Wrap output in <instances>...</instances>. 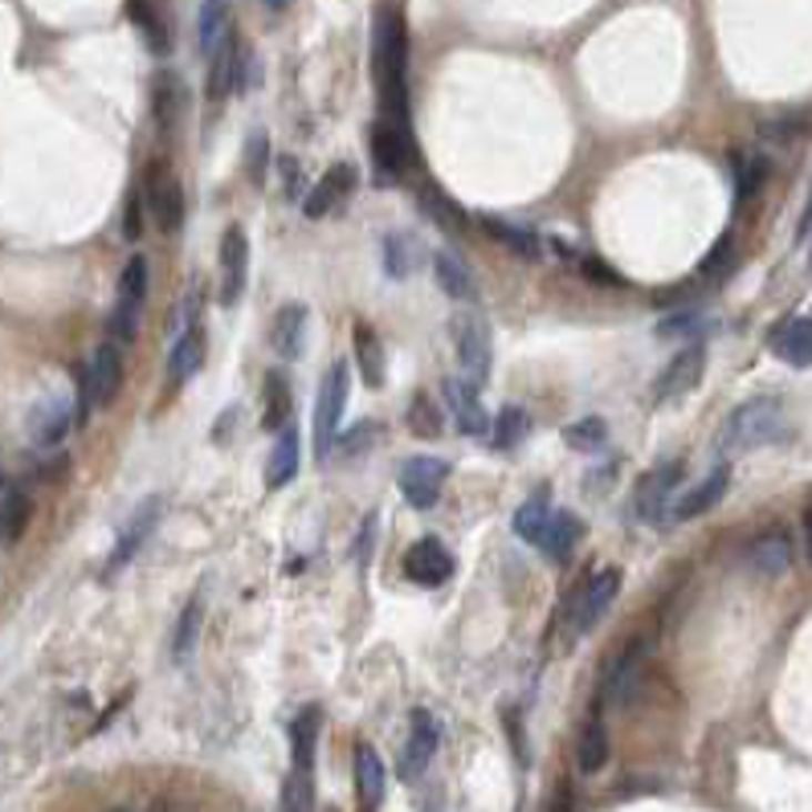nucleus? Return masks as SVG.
<instances>
[{
	"label": "nucleus",
	"instance_id": "nucleus-1",
	"mask_svg": "<svg viewBox=\"0 0 812 812\" xmlns=\"http://www.w3.org/2000/svg\"><path fill=\"white\" fill-rule=\"evenodd\" d=\"M405 65H408L405 21L396 13H384L380 26H376V82H380L384 123H393V128H400V131H408Z\"/></svg>",
	"mask_w": 812,
	"mask_h": 812
},
{
	"label": "nucleus",
	"instance_id": "nucleus-2",
	"mask_svg": "<svg viewBox=\"0 0 812 812\" xmlns=\"http://www.w3.org/2000/svg\"><path fill=\"white\" fill-rule=\"evenodd\" d=\"M784 429V405L775 396H755L748 405H739L723 425V445L727 454H748V449H760V445L775 441Z\"/></svg>",
	"mask_w": 812,
	"mask_h": 812
},
{
	"label": "nucleus",
	"instance_id": "nucleus-3",
	"mask_svg": "<svg viewBox=\"0 0 812 812\" xmlns=\"http://www.w3.org/2000/svg\"><path fill=\"white\" fill-rule=\"evenodd\" d=\"M449 335H454L457 347V364H461V380L483 388L486 376H490V359H495V347H490V323L474 311H457L449 318Z\"/></svg>",
	"mask_w": 812,
	"mask_h": 812
},
{
	"label": "nucleus",
	"instance_id": "nucleus-4",
	"mask_svg": "<svg viewBox=\"0 0 812 812\" xmlns=\"http://www.w3.org/2000/svg\"><path fill=\"white\" fill-rule=\"evenodd\" d=\"M123 384V359H119V343H99L94 356H90V368L82 372V400H78V420L90 417V408H106Z\"/></svg>",
	"mask_w": 812,
	"mask_h": 812
},
{
	"label": "nucleus",
	"instance_id": "nucleus-5",
	"mask_svg": "<svg viewBox=\"0 0 812 812\" xmlns=\"http://www.w3.org/2000/svg\"><path fill=\"white\" fill-rule=\"evenodd\" d=\"M143 209L152 216V225L160 233H176L184 225V189H180L176 172L168 164H152L148 168V180H143Z\"/></svg>",
	"mask_w": 812,
	"mask_h": 812
},
{
	"label": "nucleus",
	"instance_id": "nucleus-6",
	"mask_svg": "<svg viewBox=\"0 0 812 812\" xmlns=\"http://www.w3.org/2000/svg\"><path fill=\"white\" fill-rule=\"evenodd\" d=\"M343 408H347V364H331L327 380L318 388V405H315V420H311V433H315V457H327L331 445H335V429L343 420Z\"/></svg>",
	"mask_w": 812,
	"mask_h": 812
},
{
	"label": "nucleus",
	"instance_id": "nucleus-7",
	"mask_svg": "<svg viewBox=\"0 0 812 812\" xmlns=\"http://www.w3.org/2000/svg\"><path fill=\"white\" fill-rule=\"evenodd\" d=\"M682 457H673V461H661L653 470L637 483L633 490V519L637 522H666V510H670V495L678 490L682 483Z\"/></svg>",
	"mask_w": 812,
	"mask_h": 812
},
{
	"label": "nucleus",
	"instance_id": "nucleus-8",
	"mask_svg": "<svg viewBox=\"0 0 812 812\" xmlns=\"http://www.w3.org/2000/svg\"><path fill=\"white\" fill-rule=\"evenodd\" d=\"M621 597V568H600L585 588H580V597L571 600V633H592L600 621H605V612L612 609V600Z\"/></svg>",
	"mask_w": 812,
	"mask_h": 812
},
{
	"label": "nucleus",
	"instance_id": "nucleus-9",
	"mask_svg": "<svg viewBox=\"0 0 812 812\" xmlns=\"http://www.w3.org/2000/svg\"><path fill=\"white\" fill-rule=\"evenodd\" d=\"M454 556H449V547L441 544V539H433V535H425V539H417V544L405 551V576L413 580V585L420 588H441L449 576H454Z\"/></svg>",
	"mask_w": 812,
	"mask_h": 812
},
{
	"label": "nucleus",
	"instance_id": "nucleus-10",
	"mask_svg": "<svg viewBox=\"0 0 812 812\" xmlns=\"http://www.w3.org/2000/svg\"><path fill=\"white\" fill-rule=\"evenodd\" d=\"M372 160H376V172L388 180L405 176L413 160H417V143H413V131H400L393 123H376L372 131Z\"/></svg>",
	"mask_w": 812,
	"mask_h": 812
},
{
	"label": "nucleus",
	"instance_id": "nucleus-11",
	"mask_svg": "<svg viewBox=\"0 0 812 812\" xmlns=\"http://www.w3.org/2000/svg\"><path fill=\"white\" fill-rule=\"evenodd\" d=\"M707 372V347L702 343H686L682 352H673V359L661 368L658 376V400H678V396L694 393Z\"/></svg>",
	"mask_w": 812,
	"mask_h": 812
},
{
	"label": "nucleus",
	"instance_id": "nucleus-12",
	"mask_svg": "<svg viewBox=\"0 0 812 812\" xmlns=\"http://www.w3.org/2000/svg\"><path fill=\"white\" fill-rule=\"evenodd\" d=\"M441 486H445V461H437V457H408L405 466H400V495L417 510H429L441 498Z\"/></svg>",
	"mask_w": 812,
	"mask_h": 812
},
{
	"label": "nucleus",
	"instance_id": "nucleus-13",
	"mask_svg": "<svg viewBox=\"0 0 812 812\" xmlns=\"http://www.w3.org/2000/svg\"><path fill=\"white\" fill-rule=\"evenodd\" d=\"M245 270H250V242H245V233L237 225L225 229V237H221V306H237L245 291Z\"/></svg>",
	"mask_w": 812,
	"mask_h": 812
},
{
	"label": "nucleus",
	"instance_id": "nucleus-14",
	"mask_svg": "<svg viewBox=\"0 0 812 812\" xmlns=\"http://www.w3.org/2000/svg\"><path fill=\"white\" fill-rule=\"evenodd\" d=\"M727 490H731V466H719V470L707 474L699 486H690V490H686L678 503H670V510H666V522L699 519V515H707V510H714L719 503H723Z\"/></svg>",
	"mask_w": 812,
	"mask_h": 812
},
{
	"label": "nucleus",
	"instance_id": "nucleus-15",
	"mask_svg": "<svg viewBox=\"0 0 812 812\" xmlns=\"http://www.w3.org/2000/svg\"><path fill=\"white\" fill-rule=\"evenodd\" d=\"M356 164H331L323 176L315 180V189L306 192L303 201V213L311 216V221H318V216H327L335 204L343 201V196H352V189H356Z\"/></svg>",
	"mask_w": 812,
	"mask_h": 812
},
{
	"label": "nucleus",
	"instance_id": "nucleus-16",
	"mask_svg": "<svg viewBox=\"0 0 812 812\" xmlns=\"http://www.w3.org/2000/svg\"><path fill=\"white\" fill-rule=\"evenodd\" d=\"M445 400H449L457 429L466 433V437H483V433H490V413L483 408V396H478L474 384H466L461 376H449V380H445Z\"/></svg>",
	"mask_w": 812,
	"mask_h": 812
},
{
	"label": "nucleus",
	"instance_id": "nucleus-17",
	"mask_svg": "<svg viewBox=\"0 0 812 812\" xmlns=\"http://www.w3.org/2000/svg\"><path fill=\"white\" fill-rule=\"evenodd\" d=\"M245 82V53H242V41L229 33L221 41V50L209 58V99L221 102L229 90H237Z\"/></svg>",
	"mask_w": 812,
	"mask_h": 812
},
{
	"label": "nucleus",
	"instance_id": "nucleus-18",
	"mask_svg": "<svg viewBox=\"0 0 812 812\" xmlns=\"http://www.w3.org/2000/svg\"><path fill=\"white\" fill-rule=\"evenodd\" d=\"M70 425H74V405H70L65 396L41 400V405L29 413V437H33V445H41V449L62 445V437L70 433Z\"/></svg>",
	"mask_w": 812,
	"mask_h": 812
},
{
	"label": "nucleus",
	"instance_id": "nucleus-19",
	"mask_svg": "<svg viewBox=\"0 0 812 812\" xmlns=\"http://www.w3.org/2000/svg\"><path fill=\"white\" fill-rule=\"evenodd\" d=\"M384 792H388V772H384L380 751L359 743L356 748V800L359 812H376L384 804Z\"/></svg>",
	"mask_w": 812,
	"mask_h": 812
},
{
	"label": "nucleus",
	"instance_id": "nucleus-20",
	"mask_svg": "<svg viewBox=\"0 0 812 812\" xmlns=\"http://www.w3.org/2000/svg\"><path fill=\"white\" fill-rule=\"evenodd\" d=\"M437 743H441V731L433 723L429 711H413V723H408V748H405V760H400V772L413 780L429 768V760L437 755Z\"/></svg>",
	"mask_w": 812,
	"mask_h": 812
},
{
	"label": "nucleus",
	"instance_id": "nucleus-21",
	"mask_svg": "<svg viewBox=\"0 0 812 812\" xmlns=\"http://www.w3.org/2000/svg\"><path fill=\"white\" fill-rule=\"evenodd\" d=\"M155 522H160V498H148V503L135 510V519L123 527V535H119V544H114L111 559H106V571H119L123 564H131V559H135V551H140L148 539H152Z\"/></svg>",
	"mask_w": 812,
	"mask_h": 812
},
{
	"label": "nucleus",
	"instance_id": "nucleus-22",
	"mask_svg": "<svg viewBox=\"0 0 812 812\" xmlns=\"http://www.w3.org/2000/svg\"><path fill=\"white\" fill-rule=\"evenodd\" d=\"M585 539V519L580 515H571V510H551V519H547L544 535H539V551H544L547 559H556V564H564V559L576 551V544Z\"/></svg>",
	"mask_w": 812,
	"mask_h": 812
},
{
	"label": "nucleus",
	"instance_id": "nucleus-23",
	"mask_svg": "<svg viewBox=\"0 0 812 812\" xmlns=\"http://www.w3.org/2000/svg\"><path fill=\"white\" fill-rule=\"evenodd\" d=\"M641 666H646V646L637 641L621 653V658L612 661L609 678H605V702L609 707H625V702L633 699V690L641 686Z\"/></svg>",
	"mask_w": 812,
	"mask_h": 812
},
{
	"label": "nucleus",
	"instance_id": "nucleus-24",
	"mask_svg": "<svg viewBox=\"0 0 812 812\" xmlns=\"http://www.w3.org/2000/svg\"><path fill=\"white\" fill-rule=\"evenodd\" d=\"M748 564L760 571V576H768V580L784 576V571L792 568V539H788V531L772 527V531H763L760 539H751Z\"/></svg>",
	"mask_w": 812,
	"mask_h": 812
},
{
	"label": "nucleus",
	"instance_id": "nucleus-25",
	"mask_svg": "<svg viewBox=\"0 0 812 812\" xmlns=\"http://www.w3.org/2000/svg\"><path fill=\"white\" fill-rule=\"evenodd\" d=\"M772 352L792 368H812V318H788L772 331Z\"/></svg>",
	"mask_w": 812,
	"mask_h": 812
},
{
	"label": "nucleus",
	"instance_id": "nucleus-26",
	"mask_svg": "<svg viewBox=\"0 0 812 812\" xmlns=\"http://www.w3.org/2000/svg\"><path fill=\"white\" fill-rule=\"evenodd\" d=\"M204 352H209L204 327H201V323H189V327H184V335L172 343V356H168V376H172V384L192 380V376L201 372V364H204Z\"/></svg>",
	"mask_w": 812,
	"mask_h": 812
},
{
	"label": "nucleus",
	"instance_id": "nucleus-27",
	"mask_svg": "<svg viewBox=\"0 0 812 812\" xmlns=\"http://www.w3.org/2000/svg\"><path fill=\"white\" fill-rule=\"evenodd\" d=\"M184 106H189L184 82H180V74L164 70V74L155 78V87H152V111H155V128H160V135H172V128L180 123Z\"/></svg>",
	"mask_w": 812,
	"mask_h": 812
},
{
	"label": "nucleus",
	"instance_id": "nucleus-28",
	"mask_svg": "<svg viewBox=\"0 0 812 812\" xmlns=\"http://www.w3.org/2000/svg\"><path fill=\"white\" fill-rule=\"evenodd\" d=\"M433 274H437V286H441L449 298H457V303H474V298H478V282H474L470 266H466L454 250H437V254H433Z\"/></svg>",
	"mask_w": 812,
	"mask_h": 812
},
{
	"label": "nucleus",
	"instance_id": "nucleus-29",
	"mask_svg": "<svg viewBox=\"0 0 812 812\" xmlns=\"http://www.w3.org/2000/svg\"><path fill=\"white\" fill-rule=\"evenodd\" d=\"M229 33H233V0H201V13H196V38H201L204 58H213Z\"/></svg>",
	"mask_w": 812,
	"mask_h": 812
},
{
	"label": "nucleus",
	"instance_id": "nucleus-30",
	"mask_svg": "<svg viewBox=\"0 0 812 812\" xmlns=\"http://www.w3.org/2000/svg\"><path fill=\"white\" fill-rule=\"evenodd\" d=\"M303 339H306V306L291 303L282 306L278 318H274V331H270V343L282 359H298L303 356Z\"/></svg>",
	"mask_w": 812,
	"mask_h": 812
},
{
	"label": "nucleus",
	"instance_id": "nucleus-31",
	"mask_svg": "<svg viewBox=\"0 0 812 812\" xmlns=\"http://www.w3.org/2000/svg\"><path fill=\"white\" fill-rule=\"evenodd\" d=\"M576 763L585 775H597L605 763H609V731L600 723V714H588L585 731L576 739Z\"/></svg>",
	"mask_w": 812,
	"mask_h": 812
},
{
	"label": "nucleus",
	"instance_id": "nucleus-32",
	"mask_svg": "<svg viewBox=\"0 0 812 812\" xmlns=\"http://www.w3.org/2000/svg\"><path fill=\"white\" fill-rule=\"evenodd\" d=\"M294 474H298V433L286 425V429H282V437L274 441V449H270L266 486H270V490H282V486L294 483Z\"/></svg>",
	"mask_w": 812,
	"mask_h": 812
},
{
	"label": "nucleus",
	"instance_id": "nucleus-33",
	"mask_svg": "<svg viewBox=\"0 0 812 812\" xmlns=\"http://www.w3.org/2000/svg\"><path fill=\"white\" fill-rule=\"evenodd\" d=\"M483 229L495 237L503 250H510L515 257H527V262H535V257L544 254V242L535 237L531 229L522 225H510V221H503V216H483Z\"/></svg>",
	"mask_w": 812,
	"mask_h": 812
},
{
	"label": "nucleus",
	"instance_id": "nucleus-34",
	"mask_svg": "<svg viewBox=\"0 0 812 812\" xmlns=\"http://www.w3.org/2000/svg\"><path fill=\"white\" fill-rule=\"evenodd\" d=\"M405 425L413 429V437H425V441H437L445 433V408L433 400L429 393H413L405 413Z\"/></svg>",
	"mask_w": 812,
	"mask_h": 812
},
{
	"label": "nucleus",
	"instance_id": "nucleus-35",
	"mask_svg": "<svg viewBox=\"0 0 812 812\" xmlns=\"http://www.w3.org/2000/svg\"><path fill=\"white\" fill-rule=\"evenodd\" d=\"M356 364H359V376L368 388H380L384 384V347H380V335L368 327V323H356Z\"/></svg>",
	"mask_w": 812,
	"mask_h": 812
},
{
	"label": "nucleus",
	"instance_id": "nucleus-36",
	"mask_svg": "<svg viewBox=\"0 0 812 812\" xmlns=\"http://www.w3.org/2000/svg\"><path fill=\"white\" fill-rule=\"evenodd\" d=\"M315 743H318V707H306V711H298V719L291 723L294 768H303V772L315 768Z\"/></svg>",
	"mask_w": 812,
	"mask_h": 812
},
{
	"label": "nucleus",
	"instance_id": "nucleus-37",
	"mask_svg": "<svg viewBox=\"0 0 812 812\" xmlns=\"http://www.w3.org/2000/svg\"><path fill=\"white\" fill-rule=\"evenodd\" d=\"M278 809L282 812H315V780L303 768H291L286 780H282L278 792Z\"/></svg>",
	"mask_w": 812,
	"mask_h": 812
},
{
	"label": "nucleus",
	"instance_id": "nucleus-38",
	"mask_svg": "<svg viewBox=\"0 0 812 812\" xmlns=\"http://www.w3.org/2000/svg\"><path fill=\"white\" fill-rule=\"evenodd\" d=\"M547 519H551V495H547V490H535V495L519 507V515H515V531H519L527 544H539Z\"/></svg>",
	"mask_w": 812,
	"mask_h": 812
},
{
	"label": "nucleus",
	"instance_id": "nucleus-39",
	"mask_svg": "<svg viewBox=\"0 0 812 812\" xmlns=\"http://www.w3.org/2000/svg\"><path fill=\"white\" fill-rule=\"evenodd\" d=\"M768 172H772L768 155H760V152L735 155V196L739 201H751V196L768 184Z\"/></svg>",
	"mask_w": 812,
	"mask_h": 812
},
{
	"label": "nucleus",
	"instance_id": "nucleus-40",
	"mask_svg": "<svg viewBox=\"0 0 812 812\" xmlns=\"http://www.w3.org/2000/svg\"><path fill=\"white\" fill-rule=\"evenodd\" d=\"M417 266V242L408 233H388L384 237V270L388 278H408Z\"/></svg>",
	"mask_w": 812,
	"mask_h": 812
},
{
	"label": "nucleus",
	"instance_id": "nucleus-41",
	"mask_svg": "<svg viewBox=\"0 0 812 812\" xmlns=\"http://www.w3.org/2000/svg\"><path fill=\"white\" fill-rule=\"evenodd\" d=\"M262 425L274 433L291 425V393H286V380H282L278 372L266 376V413H262Z\"/></svg>",
	"mask_w": 812,
	"mask_h": 812
},
{
	"label": "nucleus",
	"instance_id": "nucleus-42",
	"mask_svg": "<svg viewBox=\"0 0 812 812\" xmlns=\"http://www.w3.org/2000/svg\"><path fill=\"white\" fill-rule=\"evenodd\" d=\"M128 13H131V21H135V29L143 33V41L152 45L155 53H168V29H164V21H160V13H155L148 0H131L128 4Z\"/></svg>",
	"mask_w": 812,
	"mask_h": 812
},
{
	"label": "nucleus",
	"instance_id": "nucleus-43",
	"mask_svg": "<svg viewBox=\"0 0 812 812\" xmlns=\"http://www.w3.org/2000/svg\"><path fill=\"white\" fill-rule=\"evenodd\" d=\"M564 441H568L571 449H580V454L605 449V441H609V425H605L600 417H585V420H576V425L564 429Z\"/></svg>",
	"mask_w": 812,
	"mask_h": 812
},
{
	"label": "nucleus",
	"instance_id": "nucleus-44",
	"mask_svg": "<svg viewBox=\"0 0 812 812\" xmlns=\"http://www.w3.org/2000/svg\"><path fill=\"white\" fill-rule=\"evenodd\" d=\"M201 621H204V600L192 597L180 612V625H176V658L184 661L196 649V637H201Z\"/></svg>",
	"mask_w": 812,
	"mask_h": 812
},
{
	"label": "nucleus",
	"instance_id": "nucleus-45",
	"mask_svg": "<svg viewBox=\"0 0 812 812\" xmlns=\"http://www.w3.org/2000/svg\"><path fill=\"white\" fill-rule=\"evenodd\" d=\"M490 437H495L498 449H515L527 437V413L522 408H503L498 420L490 425Z\"/></svg>",
	"mask_w": 812,
	"mask_h": 812
},
{
	"label": "nucleus",
	"instance_id": "nucleus-46",
	"mask_svg": "<svg viewBox=\"0 0 812 812\" xmlns=\"http://www.w3.org/2000/svg\"><path fill=\"white\" fill-rule=\"evenodd\" d=\"M266 168H270V135L262 128L250 131V140H245V172L254 180L257 189L266 184Z\"/></svg>",
	"mask_w": 812,
	"mask_h": 812
},
{
	"label": "nucleus",
	"instance_id": "nucleus-47",
	"mask_svg": "<svg viewBox=\"0 0 812 812\" xmlns=\"http://www.w3.org/2000/svg\"><path fill=\"white\" fill-rule=\"evenodd\" d=\"M119 298L123 303H135L143 306V298H148V257L135 254L128 262V270H123V278H119Z\"/></svg>",
	"mask_w": 812,
	"mask_h": 812
},
{
	"label": "nucleus",
	"instance_id": "nucleus-48",
	"mask_svg": "<svg viewBox=\"0 0 812 812\" xmlns=\"http://www.w3.org/2000/svg\"><path fill=\"white\" fill-rule=\"evenodd\" d=\"M0 510H4V544H17L21 535H26L29 527V515H33V503H29V495H9V503H0Z\"/></svg>",
	"mask_w": 812,
	"mask_h": 812
},
{
	"label": "nucleus",
	"instance_id": "nucleus-49",
	"mask_svg": "<svg viewBox=\"0 0 812 812\" xmlns=\"http://www.w3.org/2000/svg\"><path fill=\"white\" fill-rule=\"evenodd\" d=\"M420 204H425V213H429L441 229H449V233H457V229H461V213H457V204L445 201L437 189H429V184H425V189H420Z\"/></svg>",
	"mask_w": 812,
	"mask_h": 812
},
{
	"label": "nucleus",
	"instance_id": "nucleus-50",
	"mask_svg": "<svg viewBox=\"0 0 812 812\" xmlns=\"http://www.w3.org/2000/svg\"><path fill=\"white\" fill-rule=\"evenodd\" d=\"M140 311L143 306H135V303H114V315H111V343H131L135 339V331H140Z\"/></svg>",
	"mask_w": 812,
	"mask_h": 812
},
{
	"label": "nucleus",
	"instance_id": "nucleus-51",
	"mask_svg": "<svg viewBox=\"0 0 812 812\" xmlns=\"http://www.w3.org/2000/svg\"><path fill=\"white\" fill-rule=\"evenodd\" d=\"M376 437H380V425H376V420H359V425H352V429L343 433L339 445H343V454L359 457V454H368Z\"/></svg>",
	"mask_w": 812,
	"mask_h": 812
},
{
	"label": "nucleus",
	"instance_id": "nucleus-52",
	"mask_svg": "<svg viewBox=\"0 0 812 812\" xmlns=\"http://www.w3.org/2000/svg\"><path fill=\"white\" fill-rule=\"evenodd\" d=\"M800 135V123L796 119H775V123H763L760 128V140L772 143V148H788V143Z\"/></svg>",
	"mask_w": 812,
	"mask_h": 812
},
{
	"label": "nucleus",
	"instance_id": "nucleus-53",
	"mask_svg": "<svg viewBox=\"0 0 812 812\" xmlns=\"http://www.w3.org/2000/svg\"><path fill=\"white\" fill-rule=\"evenodd\" d=\"M731 254H735V242H731V233H723L719 242H714V250L707 254V262H702V274L711 278V274H723L727 266H731Z\"/></svg>",
	"mask_w": 812,
	"mask_h": 812
},
{
	"label": "nucleus",
	"instance_id": "nucleus-54",
	"mask_svg": "<svg viewBox=\"0 0 812 812\" xmlns=\"http://www.w3.org/2000/svg\"><path fill=\"white\" fill-rule=\"evenodd\" d=\"M702 327V315H694V311H678V315H670V318H661L658 323V335H690V331H699Z\"/></svg>",
	"mask_w": 812,
	"mask_h": 812
},
{
	"label": "nucleus",
	"instance_id": "nucleus-55",
	"mask_svg": "<svg viewBox=\"0 0 812 812\" xmlns=\"http://www.w3.org/2000/svg\"><path fill=\"white\" fill-rule=\"evenodd\" d=\"M123 233H128V242H140V237H143V192H131V196H128Z\"/></svg>",
	"mask_w": 812,
	"mask_h": 812
},
{
	"label": "nucleus",
	"instance_id": "nucleus-56",
	"mask_svg": "<svg viewBox=\"0 0 812 812\" xmlns=\"http://www.w3.org/2000/svg\"><path fill=\"white\" fill-rule=\"evenodd\" d=\"M580 270H585V278H592L597 286H625L621 274H617L612 266H605V262H597V257H585Z\"/></svg>",
	"mask_w": 812,
	"mask_h": 812
},
{
	"label": "nucleus",
	"instance_id": "nucleus-57",
	"mask_svg": "<svg viewBox=\"0 0 812 812\" xmlns=\"http://www.w3.org/2000/svg\"><path fill=\"white\" fill-rule=\"evenodd\" d=\"M278 172H286V192L298 196V192H303V176H298V164H294L291 155H282L278 160Z\"/></svg>",
	"mask_w": 812,
	"mask_h": 812
},
{
	"label": "nucleus",
	"instance_id": "nucleus-58",
	"mask_svg": "<svg viewBox=\"0 0 812 812\" xmlns=\"http://www.w3.org/2000/svg\"><path fill=\"white\" fill-rule=\"evenodd\" d=\"M812 233V192H809V201H804V213H800V225H796V237L804 242Z\"/></svg>",
	"mask_w": 812,
	"mask_h": 812
},
{
	"label": "nucleus",
	"instance_id": "nucleus-59",
	"mask_svg": "<svg viewBox=\"0 0 812 812\" xmlns=\"http://www.w3.org/2000/svg\"><path fill=\"white\" fill-rule=\"evenodd\" d=\"M804 551H809V559H812V507L804 510Z\"/></svg>",
	"mask_w": 812,
	"mask_h": 812
},
{
	"label": "nucleus",
	"instance_id": "nucleus-60",
	"mask_svg": "<svg viewBox=\"0 0 812 812\" xmlns=\"http://www.w3.org/2000/svg\"><path fill=\"white\" fill-rule=\"evenodd\" d=\"M262 4H266L270 13H282V9H286V4H291V0H262Z\"/></svg>",
	"mask_w": 812,
	"mask_h": 812
},
{
	"label": "nucleus",
	"instance_id": "nucleus-61",
	"mask_svg": "<svg viewBox=\"0 0 812 812\" xmlns=\"http://www.w3.org/2000/svg\"><path fill=\"white\" fill-rule=\"evenodd\" d=\"M0 544H4V510H0Z\"/></svg>",
	"mask_w": 812,
	"mask_h": 812
},
{
	"label": "nucleus",
	"instance_id": "nucleus-62",
	"mask_svg": "<svg viewBox=\"0 0 812 812\" xmlns=\"http://www.w3.org/2000/svg\"><path fill=\"white\" fill-rule=\"evenodd\" d=\"M152 812H168V809H152Z\"/></svg>",
	"mask_w": 812,
	"mask_h": 812
},
{
	"label": "nucleus",
	"instance_id": "nucleus-63",
	"mask_svg": "<svg viewBox=\"0 0 812 812\" xmlns=\"http://www.w3.org/2000/svg\"><path fill=\"white\" fill-rule=\"evenodd\" d=\"M114 812H128V809H114Z\"/></svg>",
	"mask_w": 812,
	"mask_h": 812
},
{
	"label": "nucleus",
	"instance_id": "nucleus-64",
	"mask_svg": "<svg viewBox=\"0 0 812 812\" xmlns=\"http://www.w3.org/2000/svg\"><path fill=\"white\" fill-rule=\"evenodd\" d=\"M809 262H812V254H809Z\"/></svg>",
	"mask_w": 812,
	"mask_h": 812
}]
</instances>
